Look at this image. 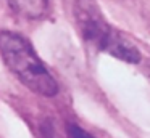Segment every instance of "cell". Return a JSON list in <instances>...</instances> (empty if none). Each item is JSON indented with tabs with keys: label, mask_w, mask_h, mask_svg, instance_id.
I'll return each instance as SVG.
<instances>
[{
	"label": "cell",
	"mask_w": 150,
	"mask_h": 138,
	"mask_svg": "<svg viewBox=\"0 0 150 138\" xmlns=\"http://www.w3.org/2000/svg\"><path fill=\"white\" fill-rule=\"evenodd\" d=\"M0 55L8 69L24 83L29 90L44 96H55L58 83L52 77L33 45L16 32L0 34Z\"/></svg>",
	"instance_id": "1"
},
{
	"label": "cell",
	"mask_w": 150,
	"mask_h": 138,
	"mask_svg": "<svg viewBox=\"0 0 150 138\" xmlns=\"http://www.w3.org/2000/svg\"><path fill=\"white\" fill-rule=\"evenodd\" d=\"M74 18L81 37L95 48L126 63H139L140 51L120 31L108 24L94 0H76Z\"/></svg>",
	"instance_id": "2"
},
{
	"label": "cell",
	"mask_w": 150,
	"mask_h": 138,
	"mask_svg": "<svg viewBox=\"0 0 150 138\" xmlns=\"http://www.w3.org/2000/svg\"><path fill=\"white\" fill-rule=\"evenodd\" d=\"M10 6L16 13L26 18H40L47 11L49 0H8Z\"/></svg>",
	"instance_id": "3"
},
{
	"label": "cell",
	"mask_w": 150,
	"mask_h": 138,
	"mask_svg": "<svg viewBox=\"0 0 150 138\" xmlns=\"http://www.w3.org/2000/svg\"><path fill=\"white\" fill-rule=\"evenodd\" d=\"M66 132H68V138H95L89 132H86L84 128H81L76 124H68Z\"/></svg>",
	"instance_id": "4"
}]
</instances>
